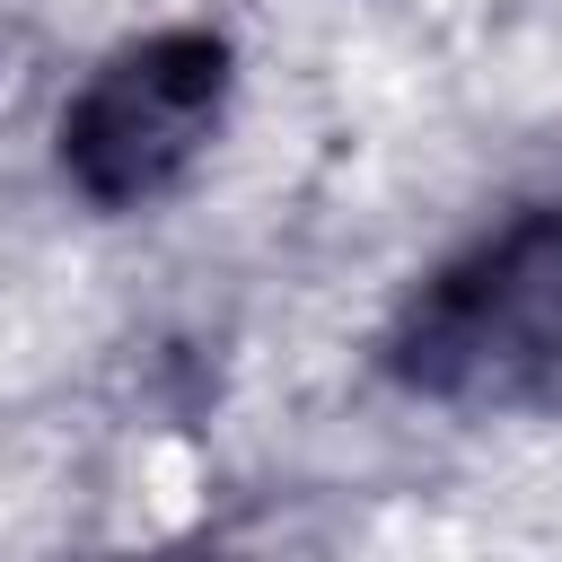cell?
<instances>
[{
  "label": "cell",
  "mask_w": 562,
  "mask_h": 562,
  "mask_svg": "<svg viewBox=\"0 0 562 562\" xmlns=\"http://www.w3.org/2000/svg\"><path fill=\"white\" fill-rule=\"evenodd\" d=\"M395 386L430 404H518L562 378V211H518L448 255L386 325Z\"/></svg>",
  "instance_id": "obj_1"
},
{
  "label": "cell",
  "mask_w": 562,
  "mask_h": 562,
  "mask_svg": "<svg viewBox=\"0 0 562 562\" xmlns=\"http://www.w3.org/2000/svg\"><path fill=\"white\" fill-rule=\"evenodd\" d=\"M228 44L211 26H158L97 61V79L61 105V176L97 211H140L193 176L228 114Z\"/></svg>",
  "instance_id": "obj_2"
}]
</instances>
